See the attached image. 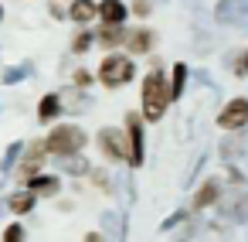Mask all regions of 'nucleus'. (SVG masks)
<instances>
[{
	"mask_svg": "<svg viewBox=\"0 0 248 242\" xmlns=\"http://www.w3.org/2000/svg\"><path fill=\"white\" fill-rule=\"evenodd\" d=\"M133 75H136V65H133V58H126V55H109V58H102V65H99V79H102V86H109V89L129 86Z\"/></svg>",
	"mask_w": 248,
	"mask_h": 242,
	"instance_id": "3",
	"label": "nucleus"
},
{
	"mask_svg": "<svg viewBox=\"0 0 248 242\" xmlns=\"http://www.w3.org/2000/svg\"><path fill=\"white\" fill-rule=\"evenodd\" d=\"M0 21H4V4H0Z\"/></svg>",
	"mask_w": 248,
	"mask_h": 242,
	"instance_id": "31",
	"label": "nucleus"
},
{
	"mask_svg": "<svg viewBox=\"0 0 248 242\" xmlns=\"http://www.w3.org/2000/svg\"><path fill=\"white\" fill-rule=\"evenodd\" d=\"M4 242H24V225L21 222H11L7 232H4Z\"/></svg>",
	"mask_w": 248,
	"mask_h": 242,
	"instance_id": "25",
	"label": "nucleus"
},
{
	"mask_svg": "<svg viewBox=\"0 0 248 242\" xmlns=\"http://www.w3.org/2000/svg\"><path fill=\"white\" fill-rule=\"evenodd\" d=\"M31 72H34V65H31V62H24V65H14V69H7V72H4V86L24 82V79H28Z\"/></svg>",
	"mask_w": 248,
	"mask_h": 242,
	"instance_id": "21",
	"label": "nucleus"
},
{
	"mask_svg": "<svg viewBox=\"0 0 248 242\" xmlns=\"http://www.w3.org/2000/svg\"><path fill=\"white\" fill-rule=\"evenodd\" d=\"M62 171L72 174V177H82V174L92 171V164H89L85 157H78V154H65V157H62Z\"/></svg>",
	"mask_w": 248,
	"mask_h": 242,
	"instance_id": "16",
	"label": "nucleus"
},
{
	"mask_svg": "<svg viewBox=\"0 0 248 242\" xmlns=\"http://www.w3.org/2000/svg\"><path fill=\"white\" fill-rule=\"evenodd\" d=\"M21 150H24V143H17V140H14V143L7 147V154H4V160H0V171H4V174H11V171H14V164H17V157H21Z\"/></svg>",
	"mask_w": 248,
	"mask_h": 242,
	"instance_id": "22",
	"label": "nucleus"
},
{
	"mask_svg": "<svg viewBox=\"0 0 248 242\" xmlns=\"http://www.w3.org/2000/svg\"><path fill=\"white\" fill-rule=\"evenodd\" d=\"M126 137H129V167H143V154H146V137H143V116L129 113L126 116Z\"/></svg>",
	"mask_w": 248,
	"mask_h": 242,
	"instance_id": "6",
	"label": "nucleus"
},
{
	"mask_svg": "<svg viewBox=\"0 0 248 242\" xmlns=\"http://www.w3.org/2000/svg\"><path fill=\"white\" fill-rule=\"evenodd\" d=\"M102 41H106L109 48H112V45H119V41H126V28H123V24H106Z\"/></svg>",
	"mask_w": 248,
	"mask_h": 242,
	"instance_id": "23",
	"label": "nucleus"
},
{
	"mask_svg": "<svg viewBox=\"0 0 248 242\" xmlns=\"http://www.w3.org/2000/svg\"><path fill=\"white\" fill-rule=\"evenodd\" d=\"M217 198H221V181L211 177V181H204V188L194 194V208L201 211V208H207V205H217Z\"/></svg>",
	"mask_w": 248,
	"mask_h": 242,
	"instance_id": "11",
	"label": "nucleus"
},
{
	"mask_svg": "<svg viewBox=\"0 0 248 242\" xmlns=\"http://www.w3.org/2000/svg\"><path fill=\"white\" fill-rule=\"evenodd\" d=\"M228 69H231L238 79H245V75H248V48L231 52V55H228Z\"/></svg>",
	"mask_w": 248,
	"mask_h": 242,
	"instance_id": "20",
	"label": "nucleus"
},
{
	"mask_svg": "<svg viewBox=\"0 0 248 242\" xmlns=\"http://www.w3.org/2000/svg\"><path fill=\"white\" fill-rule=\"evenodd\" d=\"M194 232H201V218H194V222H187V225H184V228L177 232V239H180V242H187V239H190Z\"/></svg>",
	"mask_w": 248,
	"mask_h": 242,
	"instance_id": "27",
	"label": "nucleus"
},
{
	"mask_svg": "<svg viewBox=\"0 0 248 242\" xmlns=\"http://www.w3.org/2000/svg\"><path fill=\"white\" fill-rule=\"evenodd\" d=\"M28 184H31L34 194H58L62 177H55V174H34V177H28Z\"/></svg>",
	"mask_w": 248,
	"mask_h": 242,
	"instance_id": "12",
	"label": "nucleus"
},
{
	"mask_svg": "<svg viewBox=\"0 0 248 242\" xmlns=\"http://www.w3.org/2000/svg\"><path fill=\"white\" fill-rule=\"evenodd\" d=\"M126 41H129V48L140 55V52H150L153 48V35L146 31V28H140V31H133V35H126Z\"/></svg>",
	"mask_w": 248,
	"mask_h": 242,
	"instance_id": "19",
	"label": "nucleus"
},
{
	"mask_svg": "<svg viewBox=\"0 0 248 242\" xmlns=\"http://www.w3.org/2000/svg\"><path fill=\"white\" fill-rule=\"evenodd\" d=\"M245 150H248V137H245V133H234V137L221 140V157H224V160H234V157H241Z\"/></svg>",
	"mask_w": 248,
	"mask_h": 242,
	"instance_id": "13",
	"label": "nucleus"
},
{
	"mask_svg": "<svg viewBox=\"0 0 248 242\" xmlns=\"http://www.w3.org/2000/svg\"><path fill=\"white\" fill-rule=\"evenodd\" d=\"M58 113H62V96H58V92H48V96L38 103V120L48 123V120H55Z\"/></svg>",
	"mask_w": 248,
	"mask_h": 242,
	"instance_id": "15",
	"label": "nucleus"
},
{
	"mask_svg": "<svg viewBox=\"0 0 248 242\" xmlns=\"http://www.w3.org/2000/svg\"><path fill=\"white\" fill-rule=\"evenodd\" d=\"M92 41H95V38H92L89 31H78V35H75V41H72V52H75V55H82V52H89V48H92Z\"/></svg>",
	"mask_w": 248,
	"mask_h": 242,
	"instance_id": "24",
	"label": "nucleus"
},
{
	"mask_svg": "<svg viewBox=\"0 0 248 242\" xmlns=\"http://www.w3.org/2000/svg\"><path fill=\"white\" fill-rule=\"evenodd\" d=\"M95 14H99V4H92V0H72V21L75 24H92Z\"/></svg>",
	"mask_w": 248,
	"mask_h": 242,
	"instance_id": "14",
	"label": "nucleus"
},
{
	"mask_svg": "<svg viewBox=\"0 0 248 242\" xmlns=\"http://www.w3.org/2000/svg\"><path fill=\"white\" fill-rule=\"evenodd\" d=\"M85 242H106V239H102L99 232H92V235H85Z\"/></svg>",
	"mask_w": 248,
	"mask_h": 242,
	"instance_id": "30",
	"label": "nucleus"
},
{
	"mask_svg": "<svg viewBox=\"0 0 248 242\" xmlns=\"http://www.w3.org/2000/svg\"><path fill=\"white\" fill-rule=\"evenodd\" d=\"M133 14L146 17V14H150V0H136V4H133Z\"/></svg>",
	"mask_w": 248,
	"mask_h": 242,
	"instance_id": "29",
	"label": "nucleus"
},
{
	"mask_svg": "<svg viewBox=\"0 0 248 242\" xmlns=\"http://www.w3.org/2000/svg\"><path fill=\"white\" fill-rule=\"evenodd\" d=\"M85 130L82 126H75V123H62V126H55L51 133H48V150L51 154H58V157H65V154H78L82 147H85Z\"/></svg>",
	"mask_w": 248,
	"mask_h": 242,
	"instance_id": "2",
	"label": "nucleus"
},
{
	"mask_svg": "<svg viewBox=\"0 0 248 242\" xmlns=\"http://www.w3.org/2000/svg\"><path fill=\"white\" fill-rule=\"evenodd\" d=\"M99 147H102L112 160H126V164H129V137H126V130L102 126V130H99Z\"/></svg>",
	"mask_w": 248,
	"mask_h": 242,
	"instance_id": "5",
	"label": "nucleus"
},
{
	"mask_svg": "<svg viewBox=\"0 0 248 242\" xmlns=\"http://www.w3.org/2000/svg\"><path fill=\"white\" fill-rule=\"evenodd\" d=\"M34 198H38L34 191H17V194L7 198V208H11L14 215H28V211L34 208Z\"/></svg>",
	"mask_w": 248,
	"mask_h": 242,
	"instance_id": "17",
	"label": "nucleus"
},
{
	"mask_svg": "<svg viewBox=\"0 0 248 242\" xmlns=\"http://www.w3.org/2000/svg\"><path fill=\"white\" fill-rule=\"evenodd\" d=\"M0 211H4V205H0Z\"/></svg>",
	"mask_w": 248,
	"mask_h": 242,
	"instance_id": "32",
	"label": "nucleus"
},
{
	"mask_svg": "<svg viewBox=\"0 0 248 242\" xmlns=\"http://www.w3.org/2000/svg\"><path fill=\"white\" fill-rule=\"evenodd\" d=\"M24 154V164H21V177L28 181V177H34L41 167H45V154H48V143L45 140H38L34 147H28V150H21Z\"/></svg>",
	"mask_w": 248,
	"mask_h": 242,
	"instance_id": "8",
	"label": "nucleus"
},
{
	"mask_svg": "<svg viewBox=\"0 0 248 242\" xmlns=\"http://www.w3.org/2000/svg\"><path fill=\"white\" fill-rule=\"evenodd\" d=\"M184 89H187V65H184V62H177V65H173V79H170V103H173V99H180V96H184Z\"/></svg>",
	"mask_w": 248,
	"mask_h": 242,
	"instance_id": "18",
	"label": "nucleus"
},
{
	"mask_svg": "<svg viewBox=\"0 0 248 242\" xmlns=\"http://www.w3.org/2000/svg\"><path fill=\"white\" fill-rule=\"evenodd\" d=\"M102 239L126 242V215L123 211H102Z\"/></svg>",
	"mask_w": 248,
	"mask_h": 242,
	"instance_id": "9",
	"label": "nucleus"
},
{
	"mask_svg": "<svg viewBox=\"0 0 248 242\" xmlns=\"http://www.w3.org/2000/svg\"><path fill=\"white\" fill-rule=\"evenodd\" d=\"M126 14H129V7L123 4V0H102V4H99V17L106 24H123Z\"/></svg>",
	"mask_w": 248,
	"mask_h": 242,
	"instance_id": "10",
	"label": "nucleus"
},
{
	"mask_svg": "<svg viewBox=\"0 0 248 242\" xmlns=\"http://www.w3.org/2000/svg\"><path fill=\"white\" fill-rule=\"evenodd\" d=\"M140 99H143V116H146L150 123L163 120L167 103H170V86H167V79H163V72H160V69H153V72L143 79Z\"/></svg>",
	"mask_w": 248,
	"mask_h": 242,
	"instance_id": "1",
	"label": "nucleus"
},
{
	"mask_svg": "<svg viewBox=\"0 0 248 242\" xmlns=\"http://www.w3.org/2000/svg\"><path fill=\"white\" fill-rule=\"evenodd\" d=\"M214 21L224 24V28L248 31V0H221L214 7Z\"/></svg>",
	"mask_w": 248,
	"mask_h": 242,
	"instance_id": "4",
	"label": "nucleus"
},
{
	"mask_svg": "<svg viewBox=\"0 0 248 242\" xmlns=\"http://www.w3.org/2000/svg\"><path fill=\"white\" fill-rule=\"evenodd\" d=\"M180 222H187V211H173L167 222H160V232H170V228H177Z\"/></svg>",
	"mask_w": 248,
	"mask_h": 242,
	"instance_id": "26",
	"label": "nucleus"
},
{
	"mask_svg": "<svg viewBox=\"0 0 248 242\" xmlns=\"http://www.w3.org/2000/svg\"><path fill=\"white\" fill-rule=\"evenodd\" d=\"M217 123H221L224 130H245V126H248V99H245V96L228 99L224 109H221V116H217Z\"/></svg>",
	"mask_w": 248,
	"mask_h": 242,
	"instance_id": "7",
	"label": "nucleus"
},
{
	"mask_svg": "<svg viewBox=\"0 0 248 242\" xmlns=\"http://www.w3.org/2000/svg\"><path fill=\"white\" fill-rule=\"evenodd\" d=\"M75 86H78V89H89V86H92V72L78 69V72H75Z\"/></svg>",
	"mask_w": 248,
	"mask_h": 242,
	"instance_id": "28",
	"label": "nucleus"
}]
</instances>
